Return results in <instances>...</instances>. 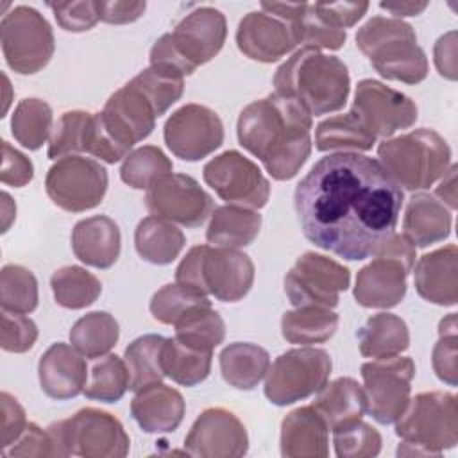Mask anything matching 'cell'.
I'll return each instance as SVG.
<instances>
[{"instance_id":"obj_62","label":"cell","mask_w":458,"mask_h":458,"mask_svg":"<svg viewBox=\"0 0 458 458\" xmlns=\"http://www.w3.org/2000/svg\"><path fill=\"white\" fill-rule=\"evenodd\" d=\"M16 216V204L7 191L2 193V233H5Z\"/></svg>"},{"instance_id":"obj_59","label":"cell","mask_w":458,"mask_h":458,"mask_svg":"<svg viewBox=\"0 0 458 458\" xmlns=\"http://www.w3.org/2000/svg\"><path fill=\"white\" fill-rule=\"evenodd\" d=\"M435 64L442 77L456 79V32H447L435 43Z\"/></svg>"},{"instance_id":"obj_9","label":"cell","mask_w":458,"mask_h":458,"mask_svg":"<svg viewBox=\"0 0 458 458\" xmlns=\"http://www.w3.org/2000/svg\"><path fill=\"white\" fill-rule=\"evenodd\" d=\"M415 245L404 236L392 233L374 252L354 284V299L363 308L388 310L406 295V277L415 263Z\"/></svg>"},{"instance_id":"obj_53","label":"cell","mask_w":458,"mask_h":458,"mask_svg":"<svg viewBox=\"0 0 458 458\" xmlns=\"http://www.w3.org/2000/svg\"><path fill=\"white\" fill-rule=\"evenodd\" d=\"M5 458H20V456H55L54 442L47 429H41L38 424L29 422L20 435V438L2 451Z\"/></svg>"},{"instance_id":"obj_43","label":"cell","mask_w":458,"mask_h":458,"mask_svg":"<svg viewBox=\"0 0 458 458\" xmlns=\"http://www.w3.org/2000/svg\"><path fill=\"white\" fill-rule=\"evenodd\" d=\"M297 45L311 48L338 50L344 47L347 34L345 30L327 23L318 16L313 4H302L299 14L288 23Z\"/></svg>"},{"instance_id":"obj_57","label":"cell","mask_w":458,"mask_h":458,"mask_svg":"<svg viewBox=\"0 0 458 458\" xmlns=\"http://www.w3.org/2000/svg\"><path fill=\"white\" fill-rule=\"evenodd\" d=\"M313 7L322 20L345 30V27H352L363 18L369 9V2H317Z\"/></svg>"},{"instance_id":"obj_7","label":"cell","mask_w":458,"mask_h":458,"mask_svg":"<svg viewBox=\"0 0 458 458\" xmlns=\"http://www.w3.org/2000/svg\"><path fill=\"white\" fill-rule=\"evenodd\" d=\"M377 157L397 186L415 191L444 177L451 163V148L437 131L422 127L383 140Z\"/></svg>"},{"instance_id":"obj_51","label":"cell","mask_w":458,"mask_h":458,"mask_svg":"<svg viewBox=\"0 0 458 458\" xmlns=\"http://www.w3.org/2000/svg\"><path fill=\"white\" fill-rule=\"evenodd\" d=\"M84 152L91 154L95 157H100L106 163H116L120 159H125L129 154V148L123 147L106 127V123L100 118V113H95L91 116L88 136L84 141Z\"/></svg>"},{"instance_id":"obj_3","label":"cell","mask_w":458,"mask_h":458,"mask_svg":"<svg viewBox=\"0 0 458 458\" xmlns=\"http://www.w3.org/2000/svg\"><path fill=\"white\" fill-rule=\"evenodd\" d=\"M274 86L276 93L297 100L311 116H318L345 106L351 77L336 55L302 47L277 68Z\"/></svg>"},{"instance_id":"obj_30","label":"cell","mask_w":458,"mask_h":458,"mask_svg":"<svg viewBox=\"0 0 458 458\" xmlns=\"http://www.w3.org/2000/svg\"><path fill=\"white\" fill-rule=\"evenodd\" d=\"M211 358V347L175 335L165 342L163 370L177 385L195 386L209 376Z\"/></svg>"},{"instance_id":"obj_60","label":"cell","mask_w":458,"mask_h":458,"mask_svg":"<svg viewBox=\"0 0 458 458\" xmlns=\"http://www.w3.org/2000/svg\"><path fill=\"white\" fill-rule=\"evenodd\" d=\"M456 168H458L456 165H451L447 168L435 195L444 206H449L451 209L456 208Z\"/></svg>"},{"instance_id":"obj_48","label":"cell","mask_w":458,"mask_h":458,"mask_svg":"<svg viewBox=\"0 0 458 458\" xmlns=\"http://www.w3.org/2000/svg\"><path fill=\"white\" fill-rule=\"evenodd\" d=\"M333 444L338 458H370L381 451V435L370 424L356 420L333 429Z\"/></svg>"},{"instance_id":"obj_33","label":"cell","mask_w":458,"mask_h":458,"mask_svg":"<svg viewBox=\"0 0 458 458\" xmlns=\"http://www.w3.org/2000/svg\"><path fill=\"white\" fill-rule=\"evenodd\" d=\"M218 360L224 381L238 390L256 388L270 367L267 349L249 342L229 344L222 349Z\"/></svg>"},{"instance_id":"obj_13","label":"cell","mask_w":458,"mask_h":458,"mask_svg":"<svg viewBox=\"0 0 458 458\" xmlns=\"http://www.w3.org/2000/svg\"><path fill=\"white\" fill-rule=\"evenodd\" d=\"M415 363L408 356H392L361 365L363 390L367 395V411L379 424H394L404 411Z\"/></svg>"},{"instance_id":"obj_45","label":"cell","mask_w":458,"mask_h":458,"mask_svg":"<svg viewBox=\"0 0 458 458\" xmlns=\"http://www.w3.org/2000/svg\"><path fill=\"white\" fill-rule=\"evenodd\" d=\"M174 168L166 154L154 145H143L129 152L120 166V177L134 190H147L157 177Z\"/></svg>"},{"instance_id":"obj_2","label":"cell","mask_w":458,"mask_h":458,"mask_svg":"<svg viewBox=\"0 0 458 458\" xmlns=\"http://www.w3.org/2000/svg\"><path fill=\"white\" fill-rule=\"evenodd\" d=\"M236 134L277 181L295 177L311 154V114L276 91L242 109Z\"/></svg>"},{"instance_id":"obj_41","label":"cell","mask_w":458,"mask_h":458,"mask_svg":"<svg viewBox=\"0 0 458 458\" xmlns=\"http://www.w3.org/2000/svg\"><path fill=\"white\" fill-rule=\"evenodd\" d=\"M11 131L21 147L38 150L50 136L52 107L41 98L20 100L11 118Z\"/></svg>"},{"instance_id":"obj_34","label":"cell","mask_w":458,"mask_h":458,"mask_svg":"<svg viewBox=\"0 0 458 458\" xmlns=\"http://www.w3.org/2000/svg\"><path fill=\"white\" fill-rule=\"evenodd\" d=\"M184 242L182 231L174 222L154 215L143 218L134 231L136 252L154 265L172 263L181 254Z\"/></svg>"},{"instance_id":"obj_4","label":"cell","mask_w":458,"mask_h":458,"mask_svg":"<svg viewBox=\"0 0 458 458\" xmlns=\"http://www.w3.org/2000/svg\"><path fill=\"white\" fill-rule=\"evenodd\" d=\"M356 47L388 81L419 84L428 77V57L417 45L413 27L401 18H370L358 29Z\"/></svg>"},{"instance_id":"obj_22","label":"cell","mask_w":458,"mask_h":458,"mask_svg":"<svg viewBox=\"0 0 458 458\" xmlns=\"http://www.w3.org/2000/svg\"><path fill=\"white\" fill-rule=\"evenodd\" d=\"M236 45L243 55L259 63H274L297 47L290 25L265 11H250L240 20Z\"/></svg>"},{"instance_id":"obj_14","label":"cell","mask_w":458,"mask_h":458,"mask_svg":"<svg viewBox=\"0 0 458 458\" xmlns=\"http://www.w3.org/2000/svg\"><path fill=\"white\" fill-rule=\"evenodd\" d=\"M351 283V272L342 263L317 254L304 252L284 276V292L290 302L299 306H322L333 310L340 292Z\"/></svg>"},{"instance_id":"obj_21","label":"cell","mask_w":458,"mask_h":458,"mask_svg":"<svg viewBox=\"0 0 458 458\" xmlns=\"http://www.w3.org/2000/svg\"><path fill=\"white\" fill-rule=\"evenodd\" d=\"M100 118L111 134L131 150L152 132L157 114L143 93L127 82L107 98Z\"/></svg>"},{"instance_id":"obj_54","label":"cell","mask_w":458,"mask_h":458,"mask_svg":"<svg viewBox=\"0 0 458 458\" xmlns=\"http://www.w3.org/2000/svg\"><path fill=\"white\" fill-rule=\"evenodd\" d=\"M433 370L444 383L454 386L458 367H456V331H440V338L433 347Z\"/></svg>"},{"instance_id":"obj_39","label":"cell","mask_w":458,"mask_h":458,"mask_svg":"<svg viewBox=\"0 0 458 458\" xmlns=\"http://www.w3.org/2000/svg\"><path fill=\"white\" fill-rule=\"evenodd\" d=\"M50 286L55 302L68 310L88 308L102 292L98 277L77 265L57 268L50 277Z\"/></svg>"},{"instance_id":"obj_8","label":"cell","mask_w":458,"mask_h":458,"mask_svg":"<svg viewBox=\"0 0 458 458\" xmlns=\"http://www.w3.org/2000/svg\"><path fill=\"white\" fill-rule=\"evenodd\" d=\"M47 431L55 456L123 458L131 445L122 422L98 408H82L68 419L52 422Z\"/></svg>"},{"instance_id":"obj_11","label":"cell","mask_w":458,"mask_h":458,"mask_svg":"<svg viewBox=\"0 0 458 458\" xmlns=\"http://www.w3.org/2000/svg\"><path fill=\"white\" fill-rule=\"evenodd\" d=\"M331 356L324 349L299 347L279 354L267 370L265 395L277 406L317 394L329 379Z\"/></svg>"},{"instance_id":"obj_32","label":"cell","mask_w":458,"mask_h":458,"mask_svg":"<svg viewBox=\"0 0 458 458\" xmlns=\"http://www.w3.org/2000/svg\"><path fill=\"white\" fill-rule=\"evenodd\" d=\"M360 352L365 358H392L410 347L406 322L394 313H377L358 329Z\"/></svg>"},{"instance_id":"obj_10","label":"cell","mask_w":458,"mask_h":458,"mask_svg":"<svg viewBox=\"0 0 458 458\" xmlns=\"http://www.w3.org/2000/svg\"><path fill=\"white\" fill-rule=\"evenodd\" d=\"M0 38L5 63L21 75L43 70L55 50L50 23L30 5H16L4 14Z\"/></svg>"},{"instance_id":"obj_52","label":"cell","mask_w":458,"mask_h":458,"mask_svg":"<svg viewBox=\"0 0 458 458\" xmlns=\"http://www.w3.org/2000/svg\"><path fill=\"white\" fill-rule=\"evenodd\" d=\"M57 23L68 32H84L98 21L97 2H48Z\"/></svg>"},{"instance_id":"obj_47","label":"cell","mask_w":458,"mask_h":458,"mask_svg":"<svg viewBox=\"0 0 458 458\" xmlns=\"http://www.w3.org/2000/svg\"><path fill=\"white\" fill-rule=\"evenodd\" d=\"M91 116L93 114L88 111L63 113L48 141V157L57 159L64 156H73L77 152H84V141L88 136Z\"/></svg>"},{"instance_id":"obj_28","label":"cell","mask_w":458,"mask_h":458,"mask_svg":"<svg viewBox=\"0 0 458 458\" xmlns=\"http://www.w3.org/2000/svg\"><path fill=\"white\" fill-rule=\"evenodd\" d=\"M451 211L429 193H415L406 206L403 229L415 247H428L444 242L451 233Z\"/></svg>"},{"instance_id":"obj_42","label":"cell","mask_w":458,"mask_h":458,"mask_svg":"<svg viewBox=\"0 0 458 458\" xmlns=\"http://www.w3.org/2000/svg\"><path fill=\"white\" fill-rule=\"evenodd\" d=\"M143 97L152 104L157 116L165 114L172 104H175L184 89L182 75L163 64H150L129 81Z\"/></svg>"},{"instance_id":"obj_1","label":"cell","mask_w":458,"mask_h":458,"mask_svg":"<svg viewBox=\"0 0 458 458\" xmlns=\"http://www.w3.org/2000/svg\"><path fill=\"white\" fill-rule=\"evenodd\" d=\"M304 236L344 259L372 256L394 233L403 190L374 157L338 152L318 159L293 195Z\"/></svg>"},{"instance_id":"obj_40","label":"cell","mask_w":458,"mask_h":458,"mask_svg":"<svg viewBox=\"0 0 458 458\" xmlns=\"http://www.w3.org/2000/svg\"><path fill=\"white\" fill-rule=\"evenodd\" d=\"M129 388V370L122 358L116 354H104L97 358L88 374L84 395L93 401L116 403Z\"/></svg>"},{"instance_id":"obj_44","label":"cell","mask_w":458,"mask_h":458,"mask_svg":"<svg viewBox=\"0 0 458 458\" xmlns=\"http://www.w3.org/2000/svg\"><path fill=\"white\" fill-rule=\"evenodd\" d=\"M0 304L4 311L32 313L38 308V279L21 265H5L0 272Z\"/></svg>"},{"instance_id":"obj_12","label":"cell","mask_w":458,"mask_h":458,"mask_svg":"<svg viewBox=\"0 0 458 458\" xmlns=\"http://www.w3.org/2000/svg\"><path fill=\"white\" fill-rule=\"evenodd\" d=\"M50 200L70 213L88 211L98 206L107 190V170L95 159L64 156L57 159L45 179Z\"/></svg>"},{"instance_id":"obj_24","label":"cell","mask_w":458,"mask_h":458,"mask_svg":"<svg viewBox=\"0 0 458 458\" xmlns=\"http://www.w3.org/2000/svg\"><path fill=\"white\" fill-rule=\"evenodd\" d=\"M458 249L445 245L419 258L413 284L417 293L438 306H454L458 301Z\"/></svg>"},{"instance_id":"obj_61","label":"cell","mask_w":458,"mask_h":458,"mask_svg":"<svg viewBox=\"0 0 458 458\" xmlns=\"http://www.w3.org/2000/svg\"><path fill=\"white\" fill-rule=\"evenodd\" d=\"M379 7L386 9L395 16H417L428 7V2H381Z\"/></svg>"},{"instance_id":"obj_18","label":"cell","mask_w":458,"mask_h":458,"mask_svg":"<svg viewBox=\"0 0 458 458\" xmlns=\"http://www.w3.org/2000/svg\"><path fill=\"white\" fill-rule=\"evenodd\" d=\"M376 138H390L408 129L417 120V106L404 93L374 79H363L356 86L351 107Z\"/></svg>"},{"instance_id":"obj_55","label":"cell","mask_w":458,"mask_h":458,"mask_svg":"<svg viewBox=\"0 0 458 458\" xmlns=\"http://www.w3.org/2000/svg\"><path fill=\"white\" fill-rule=\"evenodd\" d=\"M2 152H4L2 172H0L2 182L14 188H21L29 184L34 177L32 161L20 150L13 148L7 141H2Z\"/></svg>"},{"instance_id":"obj_35","label":"cell","mask_w":458,"mask_h":458,"mask_svg":"<svg viewBox=\"0 0 458 458\" xmlns=\"http://www.w3.org/2000/svg\"><path fill=\"white\" fill-rule=\"evenodd\" d=\"M338 327V315L322 306H299L281 318V335L290 344L311 345L327 342Z\"/></svg>"},{"instance_id":"obj_49","label":"cell","mask_w":458,"mask_h":458,"mask_svg":"<svg viewBox=\"0 0 458 458\" xmlns=\"http://www.w3.org/2000/svg\"><path fill=\"white\" fill-rule=\"evenodd\" d=\"M206 295L195 293L177 283L165 284L150 299V313L161 324L174 326L188 310L197 304L208 302Z\"/></svg>"},{"instance_id":"obj_6","label":"cell","mask_w":458,"mask_h":458,"mask_svg":"<svg viewBox=\"0 0 458 458\" xmlns=\"http://www.w3.org/2000/svg\"><path fill=\"white\" fill-rule=\"evenodd\" d=\"M225 36V16L215 7H197L154 43L150 64L174 68L182 77L190 75L222 50Z\"/></svg>"},{"instance_id":"obj_38","label":"cell","mask_w":458,"mask_h":458,"mask_svg":"<svg viewBox=\"0 0 458 458\" xmlns=\"http://www.w3.org/2000/svg\"><path fill=\"white\" fill-rule=\"evenodd\" d=\"M118 336V322L107 311L86 313L70 329V344L86 358L109 354L116 345Z\"/></svg>"},{"instance_id":"obj_50","label":"cell","mask_w":458,"mask_h":458,"mask_svg":"<svg viewBox=\"0 0 458 458\" xmlns=\"http://www.w3.org/2000/svg\"><path fill=\"white\" fill-rule=\"evenodd\" d=\"M38 340V327L34 320L23 313H11L2 310L0 345L7 352H27Z\"/></svg>"},{"instance_id":"obj_27","label":"cell","mask_w":458,"mask_h":458,"mask_svg":"<svg viewBox=\"0 0 458 458\" xmlns=\"http://www.w3.org/2000/svg\"><path fill=\"white\" fill-rule=\"evenodd\" d=\"M122 236L116 222L106 215L79 220L72 231V249L77 259L95 268H109L120 256Z\"/></svg>"},{"instance_id":"obj_23","label":"cell","mask_w":458,"mask_h":458,"mask_svg":"<svg viewBox=\"0 0 458 458\" xmlns=\"http://www.w3.org/2000/svg\"><path fill=\"white\" fill-rule=\"evenodd\" d=\"M38 377L41 390L57 401L72 399L84 392L88 367L82 354L68 344H52L39 358Z\"/></svg>"},{"instance_id":"obj_19","label":"cell","mask_w":458,"mask_h":458,"mask_svg":"<svg viewBox=\"0 0 458 458\" xmlns=\"http://www.w3.org/2000/svg\"><path fill=\"white\" fill-rule=\"evenodd\" d=\"M184 449L199 458H236L249 449L247 429L242 420L225 408H208L191 424Z\"/></svg>"},{"instance_id":"obj_25","label":"cell","mask_w":458,"mask_h":458,"mask_svg":"<svg viewBox=\"0 0 458 458\" xmlns=\"http://www.w3.org/2000/svg\"><path fill=\"white\" fill-rule=\"evenodd\" d=\"M184 410L186 404L181 392L161 381L143 386L131 401V415L147 433H170L177 429Z\"/></svg>"},{"instance_id":"obj_36","label":"cell","mask_w":458,"mask_h":458,"mask_svg":"<svg viewBox=\"0 0 458 458\" xmlns=\"http://www.w3.org/2000/svg\"><path fill=\"white\" fill-rule=\"evenodd\" d=\"M376 140L374 132L352 109L345 114H336L320 122L315 131V147L320 152L370 150Z\"/></svg>"},{"instance_id":"obj_29","label":"cell","mask_w":458,"mask_h":458,"mask_svg":"<svg viewBox=\"0 0 458 458\" xmlns=\"http://www.w3.org/2000/svg\"><path fill=\"white\" fill-rule=\"evenodd\" d=\"M327 428L333 431L336 428L361 420L367 411L365 390L352 377H338L326 383L311 404Z\"/></svg>"},{"instance_id":"obj_58","label":"cell","mask_w":458,"mask_h":458,"mask_svg":"<svg viewBox=\"0 0 458 458\" xmlns=\"http://www.w3.org/2000/svg\"><path fill=\"white\" fill-rule=\"evenodd\" d=\"M145 2H129V0H114V2H97L98 20L106 23H131L136 21L145 13Z\"/></svg>"},{"instance_id":"obj_17","label":"cell","mask_w":458,"mask_h":458,"mask_svg":"<svg viewBox=\"0 0 458 458\" xmlns=\"http://www.w3.org/2000/svg\"><path fill=\"white\" fill-rule=\"evenodd\" d=\"M163 136L174 156L184 161H199L222 145L224 125L213 109L186 104L168 116Z\"/></svg>"},{"instance_id":"obj_37","label":"cell","mask_w":458,"mask_h":458,"mask_svg":"<svg viewBox=\"0 0 458 458\" xmlns=\"http://www.w3.org/2000/svg\"><path fill=\"white\" fill-rule=\"evenodd\" d=\"M166 338L161 335H143L132 340L123 352L129 370V388L138 392L147 385L159 383L165 377L163 347Z\"/></svg>"},{"instance_id":"obj_26","label":"cell","mask_w":458,"mask_h":458,"mask_svg":"<svg viewBox=\"0 0 458 458\" xmlns=\"http://www.w3.org/2000/svg\"><path fill=\"white\" fill-rule=\"evenodd\" d=\"M329 428L310 404L292 410L281 422V454L284 458H326Z\"/></svg>"},{"instance_id":"obj_31","label":"cell","mask_w":458,"mask_h":458,"mask_svg":"<svg viewBox=\"0 0 458 458\" xmlns=\"http://www.w3.org/2000/svg\"><path fill=\"white\" fill-rule=\"evenodd\" d=\"M261 229V215L256 209L227 204L211 213L206 238L216 247L238 249L254 242Z\"/></svg>"},{"instance_id":"obj_16","label":"cell","mask_w":458,"mask_h":458,"mask_svg":"<svg viewBox=\"0 0 458 458\" xmlns=\"http://www.w3.org/2000/svg\"><path fill=\"white\" fill-rule=\"evenodd\" d=\"M145 204L154 216L199 227L213 213V199L186 174H165L157 177L145 195Z\"/></svg>"},{"instance_id":"obj_56","label":"cell","mask_w":458,"mask_h":458,"mask_svg":"<svg viewBox=\"0 0 458 458\" xmlns=\"http://www.w3.org/2000/svg\"><path fill=\"white\" fill-rule=\"evenodd\" d=\"M0 408H2V437H0V447L5 451L9 445H13L20 435L23 433L25 426L29 424L25 419V410L18 403L16 397H13L7 392L0 394Z\"/></svg>"},{"instance_id":"obj_15","label":"cell","mask_w":458,"mask_h":458,"mask_svg":"<svg viewBox=\"0 0 458 458\" xmlns=\"http://www.w3.org/2000/svg\"><path fill=\"white\" fill-rule=\"evenodd\" d=\"M204 181L229 204L259 209L268 202L270 182L258 165L238 150H225L204 165Z\"/></svg>"},{"instance_id":"obj_5","label":"cell","mask_w":458,"mask_h":458,"mask_svg":"<svg viewBox=\"0 0 458 458\" xmlns=\"http://www.w3.org/2000/svg\"><path fill=\"white\" fill-rule=\"evenodd\" d=\"M399 456H438L458 444V408L451 392H422L395 420Z\"/></svg>"},{"instance_id":"obj_20","label":"cell","mask_w":458,"mask_h":458,"mask_svg":"<svg viewBox=\"0 0 458 458\" xmlns=\"http://www.w3.org/2000/svg\"><path fill=\"white\" fill-rule=\"evenodd\" d=\"M200 276L206 295L222 302H236L249 293L254 283V263L238 249L202 245Z\"/></svg>"},{"instance_id":"obj_46","label":"cell","mask_w":458,"mask_h":458,"mask_svg":"<svg viewBox=\"0 0 458 458\" xmlns=\"http://www.w3.org/2000/svg\"><path fill=\"white\" fill-rule=\"evenodd\" d=\"M174 326L175 335L208 345L211 349L222 344L225 336V324L218 311L211 308L209 301L188 310Z\"/></svg>"}]
</instances>
